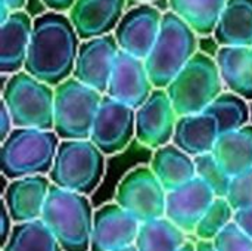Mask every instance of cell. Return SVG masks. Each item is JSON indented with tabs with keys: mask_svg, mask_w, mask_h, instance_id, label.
Instances as JSON below:
<instances>
[{
	"mask_svg": "<svg viewBox=\"0 0 252 251\" xmlns=\"http://www.w3.org/2000/svg\"><path fill=\"white\" fill-rule=\"evenodd\" d=\"M81 38L68 13L47 10L34 19L24 70L56 87L72 77Z\"/></svg>",
	"mask_w": 252,
	"mask_h": 251,
	"instance_id": "obj_1",
	"label": "cell"
},
{
	"mask_svg": "<svg viewBox=\"0 0 252 251\" xmlns=\"http://www.w3.org/2000/svg\"><path fill=\"white\" fill-rule=\"evenodd\" d=\"M94 210L87 195L52 183L41 220L63 251H90Z\"/></svg>",
	"mask_w": 252,
	"mask_h": 251,
	"instance_id": "obj_2",
	"label": "cell"
},
{
	"mask_svg": "<svg viewBox=\"0 0 252 251\" xmlns=\"http://www.w3.org/2000/svg\"><path fill=\"white\" fill-rule=\"evenodd\" d=\"M61 138L55 130L15 127L1 142L0 169L6 179L49 175Z\"/></svg>",
	"mask_w": 252,
	"mask_h": 251,
	"instance_id": "obj_3",
	"label": "cell"
},
{
	"mask_svg": "<svg viewBox=\"0 0 252 251\" xmlns=\"http://www.w3.org/2000/svg\"><path fill=\"white\" fill-rule=\"evenodd\" d=\"M198 34L173 10H167L157 41L145 59L155 87L165 89L198 52Z\"/></svg>",
	"mask_w": 252,
	"mask_h": 251,
	"instance_id": "obj_4",
	"label": "cell"
},
{
	"mask_svg": "<svg viewBox=\"0 0 252 251\" xmlns=\"http://www.w3.org/2000/svg\"><path fill=\"white\" fill-rule=\"evenodd\" d=\"M106 155L90 139H62L49 172L53 185L90 195L100 185Z\"/></svg>",
	"mask_w": 252,
	"mask_h": 251,
	"instance_id": "obj_5",
	"label": "cell"
},
{
	"mask_svg": "<svg viewBox=\"0 0 252 251\" xmlns=\"http://www.w3.org/2000/svg\"><path fill=\"white\" fill-rule=\"evenodd\" d=\"M1 101L7 107L15 127L53 130L55 87L25 70L9 75Z\"/></svg>",
	"mask_w": 252,
	"mask_h": 251,
	"instance_id": "obj_6",
	"label": "cell"
},
{
	"mask_svg": "<svg viewBox=\"0 0 252 251\" xmlns=\"http://www.w3.org/2000/svg\"><path fill=\"white\" fill-rule=\"evenodd\" d=\"M165 90L179 115L204 112L224 92L216 58L198 50Z\"/></svg>",
	"mask_w": 252,
	"mask_h": 251,
	"instance_id": "obj_7",
	"label": "cell"
},
{
	"mask_svg": "<svg viewBox=\"0 0 252 251\" xmlns=\"http://www.w3.org/2000/svg\"><path fill=\"white\" fill-rule=\"evenodd\" d=\"M103 93L69 77L55 87L53 130L62 139H90Z\"/></svg>",
	"mask_w": 252,
	"mask_h": 251,
	"instance_id": "obj_8",
	"label": "cell"
},
{
	"mask_svg": "<svg viewBox=\"0 0 252 251\" xmlns=\"http://www.w3.org/2000/svg\"><path fill=\"white\" fill-rule=\"evenodd\" d=\"M115 203L140 223L165 216L167 189L158 180L151 166L130 170L118 183Z\"/></svg>",
	"mask_w": 252,
	"mask_h": 251,
	"instance_id": "obj_9",
	"label": "cell"
},
{
	"mask_svg": "<svg viewBox=\"0 0 252 251\" xmlns=\"http://www.w3.org/2000/svg\"><path fill=\"white\" fill-rule=\"evenodd\" d=\"M136 138V109L108 96L102 98L90 141L106 155L123 152Z\"/></svg>",
	"mask_w": 252,
	"mask_h": 251,
	"instance_id": "obj_10",
	"label": "cell"
},
{
	"mask_svg": "<svg viewBox=\"0 0 252 251\" xmlns=\"http://www.w3.org/2000/svg\"><path fill=\"white\" fill-rule=\"evenodd\" d=\"M164 13L151 3H140L126 10L114 36L123 52L146 59L161 30Z\"/></svg>",
	"mask_w": 252,
	"mask_h": 251,
	"instance_id": "obj_11",
	"label": "cell"
},
{
	"mask_svg": "<svg viewBox=\"0 0 252 251\" xmlns=\"http://www.w3.org/2000/svg\"><path fill=\"white\" fill-rule=\"evenodd\" d=\"M179 114L165 89L155 87L136 109V139L146 148L157 149L173 141Z\"/></svg>",
	"mask_w": 252,
	"mask_h": 251,
	"instance_id": "obj_12",
	"label": "cell"
},
{
	"mask_svg": "<svg viewBox=\"0 0 252 251\" xmlns=\"http://www.w3.org/2000/svg\"><path fill=\"white\" fill-rule=\"evenodd\" d=\"M118 52L114 33L81 40L72 77L105 95Z\"/></svg>",
	"mask_w": 252,
	"mask_h": 251,
	"instance_id": "obj_13",
	"label": "cell"
},
{
	"mask_svg": "<svg viewBox=\"0 0 252 251\" xmlns=\"http://www.w3.org/2000/svg\"><path fill=\"white\" fill-rule=\"evenodd\" d=\"M140 222L118 203L94 210L90 251H114L136 243Z\"/></svg>",
	"mask_w": 252,
	"mask_h": 251,
	"instance_id": "obj_14",
	"label": "cell"
},
{
	"mask_svg": "<svg viewBox=\"0 0 252 251\" xmlns=\"http://www.w3.org/2000/svg\"><path fill=\"white\" fill-rule=\"evenodd\" d=\"M154 89L155 86L148 72L145 59L120 49L106 95L137 109L151 96Z\"/></svg>",
	"mask_w": 252,
	"mask_h": 251,
	"instance_id": "obj_15",
	"label": "cell"
},
{
	"mask_svg": "<svg viewBox=\"0 0 252 251\" xmlns=\"http://www.w3.org/2000/svg\"><path fill=\"white\" fill-rule=\"evenodd\" d=\"M211 188L198 176L167 192L165 216L188 235H193L201 217L214 201Z\"/></svg>",
	"mask_w": 252,
	"mask_h": 251,
	"instance_id": "obj_16",
	"label": "cell"
},
{
	"mask_svg": "<svg viewBox=\"0 0 252 251\" xmlns=\"http://www.w3.org/2000/svg\"><path fill=\"white\" fill-rule=\"evenodd\" d=\"M52 182L47 175L24 176L9 180L3 192V204L13 223L41 219Z\"/></svg>",
	"mask_w": 252,
	"mask_h": 251,
	"instance_id": "obj_17",
	"label": "cell"
},
{
	"mask_svg": "<svg viewBox=\"0 0 252 251\" xmlns=\"http://www.w3.org/2000/svg\"><path fill=\"white\" fill-rule=\"evenodd\" d=\"M126 12V0H77L68 16L81 40L114 33Z\"/></svg>",
	"mask_w": 252,
	"mask_h": 251,
	"instance_id": "obj_18",
	"label": "cell"
},
{
	"mask_svg": "<svg viewBox=\"0 0 252 251\" xmlns=\"http://www.w3.org/2000/svg\"><path fill=\"white\" fill-rule=\"evenodd\" d=\"M34 19L27 12L13 10L10 16L0 24V72L12 75L24 70Z\"/></svg>",
	"mask_w": 252,
	"mask_h": 251,
	"instance_id": "obj_19",
	"label": "cell"
},
{
	"mask_svg": "<svg viewBox=\"0 0 252 251\" xmlns=\"http://www.w3.org/2000/svg\"><path fill=\"white\" fill-rule=\"evenodd\" d=\"M220 136L217 120L204 112L179 115L173 143L192 157L213 152L214 145Z\"/></svg>",
	"mask_w": 252,
	"mask_h": 251,
	"instance_id": "obj_20",
	"label": "cell"
},
{
	"mask_svg": "<svg viewBox=\"0 0 252 251\" xmlns=\"http://www.w3.org/2000/svg\"><path fill=\"white\" fill-rule=\"evenodd\" d=\"M216 61L224 87L252 101V46H220Z\"/></svg>",
	"mask_w": 252,
	"mask_h": 251,
	"instance_id": "obj_21",
	"label": "cell"
},
{
	"mask_svg": "<svg viewBox=\"0 0 252 251\" xmlns=\"http://www.w3.org/2000/svg\"><path fill=\"white\" fill-rule=\"evenodd\" d=\"M149 166L167 192L196 178L195 158L173 142L157 148Z\"/></svg>",
	"mask_w": 252,
	"mask_h": 251,
	"instance_id": "obj_22",
	"label": "cell"
},
{
	"mask_svg": "<svg viewBox=\"0 0 252 251\" xmlns=\"http://www.w3.org/2000/svg\"><path fill=\"white\" fill-rule=\"evenodd\" d=\"M213 37L219 46H252V0H227Z\"/></svg>",
	"mask_w": 252,
	"mask_h": 251,
	"instance_id": "obj_23",
	"label": "cell"
},
{
	"mask_svg": "<svg viewBox=\"0 0 252 251\" xmlns=\"http://www.w3.org/2000/svg\"><path fill=\"white\" fill-rule=\"evenodd\" d=\"M220 166L236 176L252 167V124L221 133L213 149Z\"/></svg>",
	"mask_w": 252,
	"mask_h": 251,
	"instance_id": "obj_24",
	"label": "cell"
},
{
	"mask_svg": "<svg viewBox=\"0 0 252 251\" xmlns=\"http://www.w3.org/2000/svg\"><path fill=\"white\" fill-rule=\"evenodd\" d=\"M188 241V234L167 216L142 222L134 246L139 251H179Z\"/></svg>",
	"mask_w": 252,
	"mask_h": 251,
	"instance_id": "obj_25",
	"label": "cell"
},
{
	"mask_svg": "<svg viewBox=\"0 0 252 251\" xmlns=\"http://www.w3.org/2000/svg\"><path fill=\"white\" fill-rule=\"evenodd\" d=\"M227 0H168L170 10L189 24L199 37L213 36Z\"/></svg>",
	"mask_w": 252,
	"mask_h": 251,
	"instance_id": "obj_26",
	"label": "cell"
},
{
	"mask_svg": "<svg viewBox=\"0 0 252 251\" xmlns=\"http://www.w3.org/2000/svg\"><path fill=\"white\" fill-rule=\"evenodd\" d=\"M1 251H63L41 219L15 223Z\"/></svg>",
	"mask_w": 252,
	"mask_h": 251,
	"instance_id": "obj_27",
	"label": "cell"
},
{
	"mask_svg": "<svg viewBox=\"0 0 252 251\" xmlns=\"http://www.w3.org/2000/svg\"><path fill=\"white\" fill-rule=\"evenodd\" d=\"M205 112L217 120L220 135L250 124L251 118L248 101L230 90L221 92L210 104Z\"/></svg>",
	"mask_w": 252,
	"mask_h": 251,
	"instance_id": "obj_28",
	"label": "cell"
},
{
	"mask_svg": "<svg viewBox=\"0 0 252 251\" xmlns=\"http://www.w3.org/2000/svg\"><path fill=\"white\" fill-rule=\"evenodd\" d=\"M235 209L226 197H216L201 217L193 235L199 241H214L216 237L233 222Z\"/></svg>",
	"mask_w": 252,
	"mask_h": 251,
	"instance_id": "obj_29",
	"label": "cell"
},
{
	"mask_svg": "<svg viewBox=\"0 0 252 251\" xmlns=\"http://www.w3.org/2000/svg\"><path fill=\"white\" fill-rule=\"evenodd\" d=\"M195 158L196 176L202 179L214 192L216 197H226L232 176L220 166L213 152H207Z\"/></svg>",
	"mask_w": 252,
	"mask_h": 251,
	"instance_id": "obj_30",
	"label": "cell"
},
{
	"mask_svg": "<svg viewBox=\"0 0 252 251\" xmlns=\"http://www.w3.org/2000/svg\"><path fill=\"white\" fill-rule=\"evenodd\" d=\"M226 198L235 210L252 206V167L232 176Z\"/></svg>",
	"mask_w": 252,
	"mask_h": 251,
	"instance_id": "obj_31",
	"label": "cell"
},
{
	"mask_svg": "<svg viewBox=\"0 0 252 251\" xmlns=\"http://www.w3.org/2000/svg\"><path fill=\"white\" fill-rule=\"evenodd\" d=\"M217 251H252L250 238L235 222L229 223L213 241Z\"/></svg>",
	"mask_w": 252,
	"mask_h": 251,
	"instance_id": "obj_32",
	"label": "cell"
},
{
	"mask_svg": "<svg viewBox=\"0 0 252 251\" xmlns=\"http://www.w3.org/2000/svg\"><path fill=\"white\" fill-rule=\"evenodd\" d=\"M233 222L250 237L252 238V206L235 210Z\"/></svg>",
	"mask_w": 252,
	"mask_h": 251,
	"instance_id": "obj_33",
	"label": "cell"
},
{
	"mask_svg": "<svg viewBox=\"0 0 252 251\" xmlns=\"http://www.w3.org/2000/svg\"><path fill=\"white\" fill-rule=\"evenodd\" d=\"M13 129H15V126H13L12 115H10L7 107L4 105V102L1 101V107H0V141L3 142L10 135V132Z\"/></svg>",
	"mask_w": 252,
	"mask_h": 251,
	"instance_id": "obj_34",
	"label": "cell"
},
{
	"mask_svg": "<svg viewBox=\"0 0 252 251\" xmlns=\"http://www.w3.org/2000/svg\"><path fill=\"white\" fill-rule=\"evenodd\" d=\"M13 220L9 215V210L6 209V206L1 203V220H0V232H1V246L9 240L12 228H13Z\"/></svg>",
	"mask_w": 252,
	"mask_h": 251,
	"instance_id": "obj_35",
	"label": "cell"
},
{
	"mask_svg": "<svg viewBox=\"0 0 252 251\" xmlns=\"http://www.w3.org/2000/svg\"><path fill=\"white\" fill-rule=\"evenodd\" d=\"M49 10L68 13L77 0H40Z\"/></svg>",
	"mask_w": 252,
	"mask_h": 251,
	"instance_id": "obj_36",
	"label": "cell"
},
{
	"mask_svg": "<svg viewBox=\"0 0 252 251\" xmlns=\"http://www.w3.org/2000/svg\"><path fill=\"white\" fill-rule=\"evenodd\" d=\"M0 1H4V3L10 7L12 12H13V10H21V9H24V6L27 4V0H0Z\"/></svg>",
	"mask_w": 252,
	"mask_h": 251,
	"instance_id": "obj_37",
	"label": "cell"
},
{
	"mask_svg": "<svg viewBox=\"0 0 252 251\" xmlns=\"http://www.w3.org/2000/svg\"><path fill=\"white\" fill-rule=\"evenodd\" d=\"M196 251H217L213 241H199L196 240Z\"/></svg>",
	"mask_w": 252,
	"mask_h": 251,
	"instance_id": "obj_38",
	"label": "cell"
},
{
	"mask_svg": "<svg viewBox=\"0 0 252 251\" xmlns=\"http://www.w3.org/2000/svg\"><path fill=\"white\" fill-rule=\"evenodd\" d=\"M179 251H196V243H192V241H186V244L180 249Z\"/></svg>",
	"mask_w": 252,
	"mask_h": 251,
	"instance_id": "obj_39",
	"label": "cell"
},
{
	"mask_svg": "<svg viewBox=\"0 0 252 251\" xmlns=\"http://www.w3.org/2000/svg\"><path fill=\"white\" fill-rule=\"evenodd\" d=\"M114 251H139V250H137V247H136L134 244H131V246H127V247H123V249H118V250H114Z\"/></svg>",
	"mask_w": 252,
	"mask_h": 251,
	"instance_id": "obj_40",
	"label": "cell"
},
{
	"mask_svg": "<svg viewBox=\"0 0 252 251\" xmlns=\"http://www.w3.org/2000/svg\"><path fill=\"white\" fill-rule=\"evenodd\" d=\"M139 1H154V0H139Z\"/></svg>",
	"mask_w": 252,
	"mask_h": 251,
	"instance_id": "obj_41",
	"label": "cell"
}]
</instances>
